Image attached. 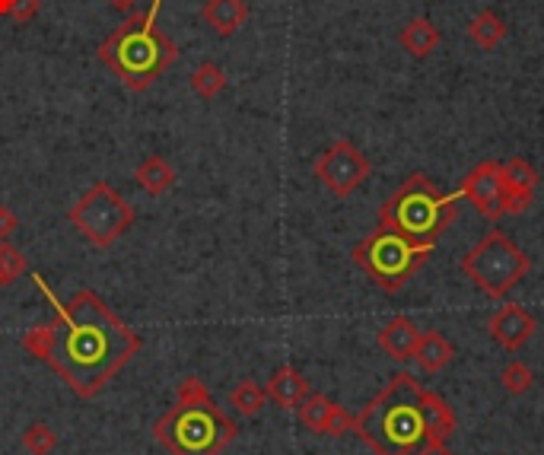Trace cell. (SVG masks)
Here are the masks:
<instances>
[{
  "label": "cell",
  "instance_id": "17",
  "mask_svg": "<svg viewBox=\"0 0 544 455\" xmlns=\"http://www.w3.org/2000/svg\"><path fill=\"white\" fill-rule=\"evenodd\" d=\"M420 414H424V424H427V433H430L433 443H446L455 433V427H459L449 401L436 392H427V389H424V398H420Z\"/></svg>",
  "mask_w": 544,
  "mask_h": 455
},
{
  "label": "cell",
  "instance_id": "24",
  "mask_svg": "<svg viewBox=\"0 0 544 455\" xmlns=\"http://www.w3.org/2000/svg\"><path fill=\"white\" fill-rule=\"evenodd\" d=\"M20 446L29 452V455H51L58 449V433L51 430V424H45V420H35V424H29L20 436Z\"/></svg>",
  "mask_w": 544,
  "mask_h": 455
},
{
  "label": "cell",
  "instance_id": "7",
  "mask_svg": "<svg viewBox=\"0 0 544 455\" xmlns=\"http://www.w3.org/2000/svg\"><path fill=\"white\" fill-rule=\"evenodd\" d=\"M529 271H532V258L500 230H490L462 258V274L484 296H490V300H503L506 293L522 284V277Z\"/></svg>",
  "mask_w": 544,
  "mask_h": 455
},
{
  "label": "cell",
  "instance_id": "3",
  "mask_svg": "<svg viewBox=\"0 0 544 455\" xmlns=\"http://www.w3.org/2000/svg\"><path fill=\"white\" fill-rule=\"evenodd\" d=\"M424 385L411 373H395L389 385L354 417V433L376 455H420L433 440L420 414Z\"/></svg>",
  "mask_w": 544,
  "mask_h": 455
},
{
  "label": "cell",
  "instance_id": "26",
  "mask_svg": "<svg viewBox=\"0 0 544 455\" xmlns=\"http://www.w3.org/2000/svg\"><path fill=\"white\" fill-rule=\"evenodd\" d=\"M500 382H503V389L510 392V395H525L535 385V373L522 360H513V363L503 366Z\"/></svg>",
  "mask_w": 544,
  "mask_h": 455
},
{
  "label": "cell",
  "instance_id": "27",
  "mask_svg": "<svg viewBox=\"0 0 544 455\" xmlns=\"http://www.w3.org/2000/svg\"><path fill=\"white\" fill-rule=\"evenodd\" d=\"M39 7H42V0H16V4H13V13H10V20H13L16 26H29V23L35 20V13H39Z\"/></svg>",
  "mask_w": 544,
  "mask_h": 455
},
{
  "label": "cell",
  "instance_id": "12",
  "mask_svg": "<svg viewBox=\"0 0 544 455\" xmlns=\"http://www.w3.org/2000/svg\"><path fill=\"white\" fill-rule=\"evenodd\" d=\"M535 331H538L535 315L525 306H519V303H510V306L497 309L494 319H490V338H494L500 347L513 350V354L532 341Z\"/></svg>",
  "mask_w": 544,
  "mask_h": 455
},
{
  "label": "cell",
  "instance_id": "13",
  "mask_svg": "<svg viewBox=\"0 0 544 455\" xmlns=\"http://www.w3.org/2000/svg\"><path fill=\"white\" fill-rule=\"evenodd\" d=\"M503 182H506V214H522L535 204V188L541 182L538 169L516 156V160L503 163Z\"/></svg>",
  "mask_w": 544,
  "mask_h": 455
},
{
  "label": "cell",
  "instance_id": "1",
  "mask_svg": "<svg viewBox=\"0 0 544 455\" xmlns=\"http://www.w3.org/2000/svg\"><path fill=\"white\" fill-rule=\"evenodd\" d=\"M32 280L55 306V319L32 325L20 344L35 360L51 366L70 392H77L80 398L99 395L137 357L140 335L118 319L96 290H80L61 303L42 274H35Z\"/></svg>",
  "mask_w": 544,
  "mask_h": 455
},
{
  "label": "cell",
  "instance_id": "18",
  "mask_svg": "<svg viewBox=\"0 0 544 455\" xmlns=\"http://www.w3.org/2000/svg\"><path fill=\"white\" fill-rule=\"evenodd\" d=\"M452 357H455V347L449 338H443L440 331H424V335L417 338L411 360H417V366L424 373H440L452 363Z\"/></svg>",
  "mask_w": 544,
  "mask_h": 455
},
{
  "label": "cell",
  "instance_id": "22",
  "mask_svg": "<svg viewBox=\"0 0 544 455\" xmlns=\"http://www.w3.org/2000/svg\"><path fill=\"white\" fill-rule=\"evenodd\" d=\"M191 90H195V96L204 99V102L217 99V96L226 90V74H223V67L214 64V61L198 64L195 70H191Z\"/></svg>",
  "mask_w": 544,
  "mask_h": 455
},
{
  "label": "cell",
  "instance_id": "9",
  "mask_svg": "<svg viewBox=\"0 0 544 455\" xmlns=\"http://www.w3.org/2000/svg\"><path fill=\"white\" fill-rule=\"evenodd\" d=\"M312 172L335 198H350L366 179H370V160L357 150V144H350V140H335L328 150L319 153Z\"/></svg>",
  "mask_w": 544,
  "mask_h": 455
},
{
  "label": "cell",
  "instance_id": "6",
  "mask_svg": "<svg viewBox=\"0 0 544 455\" xmlns=\"http://www.w3.org/2000/svg\"><path fill=\"white\" fill-rule=\"evenodd\" d=\"M433 249L436 242H417L385 230V226H376L360 245H354V261L385 293H398L414 277V271L430 258Z\"/></svg>",
  "mask_w": 544,
  "mask_h": 455
},
{
  "label": "cell",
  "instance_id": "21",
  "mask_svg": "<svg viewBox=\"0 0 544 455\" xmlns=\"http://www.w3.org/2000/svg\"><path fill=\"white\" fill-rule=\"evenodd\" d=\"M506 32L510 29H506L503 16L494 10H481L478 16H471V23H468V39L481 48H497L506 39Z\"/></svg>",
  "mask_w": 544,
  "mask_h": 455
},
{
  "label": "cell",
  "instance_id": "20",
  "mask_svg": "<svg viewBox=\"0 0 544 455\" xmlns=\"http://www.w3.org/2000/svg\"><path fill=\"white\" fill-rule=\"evenodd\" d=\"M134 182L140 185V191H147L150 198H160L175 185V169L169 166L166 156H147L144 163L134 169Z\"/></svg>",
  "mask_w": 544,
  "mask_h": 455
},
{
  "label": "cell",
  "instance_id": "10",
  "mask_svg": "<svg viewBox=\"0 0 544 455\" xmlns=\"http://www.w3.org/2000/svg\"><path fill=\"white\" fill-rule=\"evenodd\" d=\"M459 195L475 204L487 220L506 217V182H503V163L484 160L462 179Z\"/></svg>",
  "mask_w": 544,
  "mask_h": 455
},
{
  "label": "cell",
  "instance_id": "31",
  "mask_svg": "<svg viewBox=\"0 0 544 455\" xmlns=\"http://www.w3.org/2000/svg\"><path fill=\"white\" fill-rule=\"evenodd\" d=\"M13 4H16V0H0V16H7V20H10Z\"/></svg>",
  "mask_w": 544,
  "mask_h": 455
},
{
  "label": "cell",
  "instance_id": "19",
  "mask_svg": "<svg viewBox=\"0 0 544 455\" xmlns=\"http://www.w3.org/2000/svg\"><path fill=\"white\" fill-rule=\"evenodd\" d=\"M398 42H401V48L408 51L411 58H430L433 51H436V45H440V29H436L427 16H414V20L398 32Z\"/></svg>",
  "mask_w": 544,
  "mask_h": 455
},
{
  "label": "cell",
  "instance_id": "25",
  "mask_svg": "<svg viewBox=\"0 0 544 455\" xmlns=\"http://www.w3.org/2000/svg\"><path fill=\"white\" fill-rule=\"evenodd\" d=\"M26 274V255L13 242H0V287L16 284Z\"/></svg>",
  "mask_w": 544,
  "mask_h": 455
},
{
  "label": "cell",
  "instance_id": "8",
  "mask_svg": "<svg viewBox=\"0 0 544 455\" xmlns=\"http://www.w3.org/2000/svg\"><path fill=\"white\" fill-rule=\"evenodd\" d=\"M134 207L118 195L109 182H93L83 191L80 201L67 210V220L77 226L83 239L99 249H109L134 226Z\"/></svg>",
  "mask_w": 544,
  "mask_h": 455
},
{
  "label": "cell",
  "instance_id": "28",
  "mask_svg": "<svg viewBox=\"0 0 544 455\" xmlns=\"http://www.w3.org/2000/svg\"><path fill=\"white\" fill-rule=\"evenodd\" d=\"M16 230H20V217H16L10 207L0 204V242H7Z\"/></svg>",
  "mask_w": 544,
  "mask_h": 455
},
{
  "label": "cell",
  "instance_id": "29",
  "mask_svg": "<svg viewBox=\"0 0 544 455\" xmlns=\"http://www.w3.org/2000/svg\"><path fill=\"white\" fill-rule=\"evenodd\" d=\"M420 455H455V452H449L446 449V443H430L424 452H420Z\"/></svg>",
  "mask_w": 544,
  "mask_h": 455
},
{
  "label": "cell",
  "instance_id": "2",
  "mask_svg": "<svg viewBox=\"0 0 544 455\" xmlns=\"http://www.w3.org/2000/svg\"><path fill=\"white\" fill-rule=\"evenodd\" d=\"M153 436L169 455H220L239 436V424L198 376H185L175 405L153 424Z\"/></svg>",
  "mask_w": 544,
  "mask_h": 455
},
{
  "label": "cell",
  "instance_id": "5",
  "mask_svg": "<svg viewBox=\"0 0 544 455\" xmlns=\"http://www.w3.org/2000/svg\"><path fill=\"white\" fill-rule=\"evenodd\" d=\"M459 201H462L459 191H455V195H443V191L430 182V175L414 172L411 179L382 204L379 226L417 242H436V236L459 214Z\"/></svg>",
  "mask_w": 544,
  "mask_h": 455
},
{
  "label": "cell",
  "instance_id": "15",
  "mask_svg": "<svg viewBox=\"0 0 544 455\" xmlns=\"http://www.w3.org/2000/svg\"><path fill=\"white\" fill-rule=\"evenodd\" d=\"M265 392L277 408L296 411L300 408V401L309 395V382L300 370H293V366H280V370H274V376L268 379Z\"/></svg>",
  "mask_w": 544,
  "mask_h": 455
},
{
  "label": "cell",
  "instance_id": "4",
  "mask_svg": "<svg viewBox=\"0 0 544 455\" xmlns=\"http://www.w3.org/2000/svg\"><path fill=\"white\" fill-rule=\"evenodd\" d=\"M160 13L163 0H153L144 13L128 16L96 51L99 61L134 93H144L179 58V48L160 29Z\"/></svg>",
  "mask_w": 544,
  "mask_h": 455
},
{
  "label": "cell",
  "instance_id": "11",
  "mask_svg": "<svg viewBox=\"0 0 544 455\" xmlns=\"http://www.w3.org/2000/svg\"><path fill=\"white\" fill-rule=\"evenodd\" d=\"M296 417L300 424L319 436H344V433H354V417H350L341 405H335L328 395H315L309 392L300 408H296Z\"/></svg>",
  "mask_w": 544,
  "mask_h": 455
},
{
  "label": "cell",
  "instance_id": "23",
  "mask_svg": "<svg viewBox=\"0 0 544 455\" xmlns=\"http://www.w3.org/2000/svg\"><path fill=\"white\" fill-rule=\"evenodd\" d=\"M230 401H233V408H236L242 417H255L261 408H265L268 392H265V385H258L255 379H242V382L236 385V389H233Z\"/></svg>",
  "mask_w": 544,
  "mask_h": 455
},
{
  "label": "cell",
  "instance_id": "16",
  "mask_svg": "<svg viewBox=\"0 0 544 455\" xmlns=\"http://www.w3.org/2000/svg\"><path fill=\"white\" fill-rule=\"evenodd\" d=\"M201 16L217 35L230 39V35H236L245 26V20H249V7H245V0H207Z\"/></svg>",
  "mask_w": 544,
  "mask_h": 455
},
{
  "label": "cell",
  "instance_id": "30",
  "mask_svg": "<svg viewBox=\"0 0 544 455\" xmlns=\"http://www.w3.org/2000/svg\"><path fill=\"white\" fill-rule=\"evenodd\" d=\"M112 7L121 10V13H131L137 7V0H112Z\"/></svg>",
  "mask_w": 544,
  "mask_h": 455
},
{
  "label": "cell",
  "instance_id": "14",
  "mask_svg": "<svg viewBox=\"0 0 544 455\" xmlns=\"http://www.w3.org/2000/svg\"><path fill=\"white\" fill-rule=\"evenodd\" d=\"M417 338H420V328L408 319V315H395V319H389V322L382 325V331H379V347L392 360L408 363L414 357Z\"/></svg>",
  "mask_w": 544,
  "mask_h": 455
}]
</instances>
